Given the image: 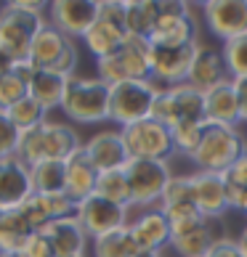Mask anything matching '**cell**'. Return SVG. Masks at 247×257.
<instances>
[{
  "mask_svg": "<svg viewBox=\"0 0 247 257\" xmlns=\"http://www.w3.org/2000/svg\"><path fill=\"white\" fill-rule=\"evenodd\" d=\"M45 3H30V0H14L0 11V48L16 61L30 56L35 35L45 27Z\"/></svg>",
  "mask_w": 247,
  "mask_h": 257,
  "instance_id": "cell-1",
  "label": "cell"
},
{
  "mask_svg": "<svg viewBox=\"0 0 247 257\" xmlns=\"http://www.w3.org/2000/svg\"><path fill=\"white\" fill-rule=\"evenodd\" d=\"M96 74L107 85H117L125 80H151V43H149V37L128 35L115 53L96 61Z\"/></svg>",
  "mask_w": 247,
  "mask_h": 257,
  "instance_id": "cell-2",
  "label": "cell"
},
{
  "mask_svg": "<svg viewBox=\"0 0 247 257\" xmlns=\"http://www.w3.org/2000/svg\"><path fill=\"white\" fill-rule=\"evenodd\" d=\"M61 111L80 125H96L109 119V85L99 77H66Z\"/></svg>",
  "mask_w": 247,
  "mask_h": 257,
  "instance_id": "cell-3",
  "label": "cell"
},
{
  "mask_svg": "<svg viewBox=\"0 0 247 257\" xmlns=\"http://www.w3.org/2000/svg\"><path fill=\"white\" fill-rule=\"evenodd\" d=\"M247 149L242 133L236 127L229 125H207L202 133V141H199L197 151L192 154V162L197 165V170H205V173H218L223 175L229 170L239 154Z\"/></svg>",
  "mask_w": 247,
  "mask_h": 257,
  "instance_id": "cell-4",
  "label": "cell"
},
{
  "mask_svg": "<svg viewBox=\"0 0 247 257\" xmlns=\"http://www.w3.org/2000/svg\"><path fill=\"white\" fill-rule=\"evenodd\" d=\"M27 61L37 72H56V74H64V77H72L74 69H77L80 53L72 37H66L64 32H59L56 27L45 22V27L35 35Z\"/></svg>",
  "mask_w": 247,
  "mask_h": 257,
  "instance_id": "cell-5",
  "label": "cell"
},
{
  "mask_svg": "<svg viewBox=\"0 0 247 257\" xmlns=\"http://www.w3.org/2000/svg\"><path fill=\"white\" fill-rule=\"evenodd\" d=\"M159 88L154 80H125L109 85V119L120 127L149 119Z\"/></svg>",
  "mask_w": 247,
  "mask_h": 257,
  "instance_id": "cell-6",
  "label": "cell"
},
{
  "mask_svg": "<svg viewBox=\"0 0 247 257\" xmlns=\"http://www.w3.org/2000/svg\"><path fill=\"white\" fill-rule=\"evenodd\" d=\"M151 119L162 122L165 127H176L181 122H205V93L189 82L159 88L151 106Z\"/></svg>",
  "mask_w": 247,
  "mask_h": 257,
  "instance_id": "cell-7",
  "label": "cell"
},
{
  "mask_svg": "<svg viewBox=\"0 0 247 257\" xmlns=\"http://www.w3.org/2000/svg\"><path fill=\"white\" fill-rule=\"evenodd\" d=\"M151 45H194L199 43V22L186 3L159 0V16L149 35Z\"/></svg>",
  "mask_w": 247,
  "mask_h": 257,
  "instance_id": "cell-8",
  "label": "cell"
},
{
  "mask_svg": "<svg viewBox=\"0 0 247 257\" xmlns=\"http://www.w3.org/2000/svg\"><path fill=\"white\" fill-rule=\"evenodd\" d=\"M125 175L130 186V204L136 207L157 204L173 178L168 162L162 159H128Z\"/></svg>",
  "mask_w": 247,
  "mask_h": 257,
  "instance_id": "cell-9",
  "label": "cell"
},
{
  "mask_svg": "<svg viewBox=\"0 0 247 257\" xmlns=\"http://www.w3.org/2000/svg\"><path fill=\"white\" fill-rule=\"evenodd\" d=\"M120 133H122V141H125L130 159H162V162H168L170 154H176L170 127H165L162 122H157L151 117L133 122L128 127H120Z\"/></svg>",
  "mask_w": 247,
  "mask_h": 257,
  "instance_id": "cell-10",
  "label": "cell"
},
{
  "mask_svg": "<svg viewBox=\"0 0 247 257\" xmlns=\"http://www.w3.org/2000/svg\"><path fill=\"white\" fill-rule=\"evenodd\" d=\"M74 217L83 225V231L88 233V239H96V236H104L109 231H117V228L128 225V207L115 204L99 194H91L88 199L77 202Z\"/></svg>",
  "mask_w": 247,
  "mask_h": 257,
  "instance_id": "cell-11",
  "label": "cell"
},
{
  "mask_svg": "<svg viewBox=\"0 0 247 257\" xmlns=\"http://www.w3.org/2000/svg\"><path fill=\"white\" fill-rule=\"evenodd\" d=\"M202 16L207 30L223 43L247 35V0H207Z\"/></svg>",
  "mask_w": 247,
  "mask_h": 257,
  "instance_id": "cell-12",
  "label": "cell"
},
{
  "mask_svg": "<svg viewBox=\"0 0 247 257\" xmlns=\"http://www.w3.org/2000/svg\"><path fill=\"white\" fill-rule=\"evenodd\" d=\"M51 27L66 37H83L99 19V0H53L48 6Z\"/></svg>",
  "mask_w": 247,
  "mask_h": 257,
  "instance_id": "cell-13",
  "label": "cell"
},
{
  "mask_svg": "<svg viewBox=\"0 0 247 257\" xmlns=\"http://www.w3.org/2000/svg\"><path fill=\"white\" fill-rule=\"evenodd\" d=\"M197 45H151V80H162L168 88L186 82Z\"/></svg>",
  "mask_w": 247,
  "mask_h": 257,
  "instance_id": "cell-14",
  "label": "cell"
},
{
  "mask_svg": "<svg viewBox=\"0 0 247 257\" xmlns=\"http://www.w3.org/2000/svg\"><path fill=\"white\" fill-rule=\"evenodd\" d=\"M189 178H192L194 207L202 212L205 220H215V217H223L226 212H229V199H226L223 175L197 170V173H192Z\"/></svg>",
  "mask_w": 247,
  "mask_h": 257,
  "instance_id": "cell-15",
  "label": "cell"
},
{
  "mask_svg": "<svg viewBox=\"0 0 247 257\" xmlns=\"http://www.w3.org/2000/svg\"><path fill=\"white\" fill-rule=\"evenodd\" d=\"M83 149H85V154H88V159L93 162V167H96L99 173L122 170L130 159L120 130H101V133H96V136H91L85 141Z\"/></svg>",
  "mask_w": 247,
  "mask_h": 257,
  "instance_id": "cell-16",
  "label": "cell"
},
{
  "mask_svg": "<svg viewBox=\"0 0 247 257\" xmlns=\"http://www.w3.org/2000/svg\"><path fill=\"white\" fill-rule=\"evenodd\" d=\"M32 191V178L30 167L24 162H19L16 157L0 159V207L3 209H16L22 207Z\"/></svg>",
  "mask_w": 247,
  "mask_h": 257,
  "instance_id": "cell-17",
  "label": "cell"
},
{
  "mask_svg": "<svg viewBox=\"0 0 247 257\" xmlns=\"http://www.w3.org/2000/svg\"><path fill=\"white\" fill-rule=\"evenodd\" d=\"M45 239L51 241L53 257H85L88 249V233L83 231V225L77 223V217H59L51 220L43 228Z\"/></svg>",
  "mask_w": 247,
  "mask_h": 257,
  "instance_id": "cell-18",
  "label": "cell"
},
{
  "mask_svg": "<svg viewBox=\"0 0 247 257\" xmlns=\"http://www.w3.org/2000/svg\"><path fill=\"white\" fill-rule=\"evenodd\" d=\"M229 77L226 72V61H223V53L213 48V45H197V53H194V61H192V69H189V85L197 90H210L215 85H221Z\"/></svg>",
  "mask_w": 247,
  "mask_h": 257,
  "instance_id": "cell-19",
  "label": "cell"
},
{
  "mask_svg": "<svg viewBox=\"0 0 247 257\" xmlns=\"http://www.w3.org/2000/svg\"><path fill=\"white\" fill-rule=\"evenodd\" d=\"M64 194L72 199L74 204L88 199L91 194H96V180H99V170L93 167V162L88 159L85 149L80 146L74 154L64 162Z\"/></svg>",
  "mask_w": 247,
  "mask_h": 257,
  "instance_id": "cell-20",
  "label": "cell"
},
{
  "mask_svg": "<svg viewBox=\"0 0 247 257\" xmlns=\"http://www.w3.org/2000/svg\"><path fill=\"white\" fill-rule=\"evenodd\" d=\"M133 241L138 249H151V252H162V246L170 244V220L165 217L162 209H144L136 220L128 223Z\"/></svg>",
  "mask_w": 247,
  "mask_h": 257,
  "instance_id": "cell-21",
  "label": "cell"
},
{
  "mask_svg": "<svg viewBox=\"0 0 247 257\" xmlns=\"http://www.w3.org/2000/svg\"><path fill=\"white\" fill-rule=\"evenodd\" d=\"M205 122L207 125L236 127V122H239V101H236V90L231 80L205 90Z\"/></svg>",
  "mask_w": 247,
  "mask_h": 257,
  "instance_id": "cell-22",
  "label": "cell"
},
{
  "mask_svg": "<svg viewBox=\"0 0 247 257\" xmlns=\"http://www.w3.org/2000/svg\"><path fill=\"white\" fill-rule=\"evenodd\" d=\"M83 146L77 130L64 125V122H45L43 125V151L45 159L66 162L74 151Z\"/></svg>",
  "mask_w": 247,
  "mask_h": 257,
  "instance_id": "cell-23",
  "label": "cell"
},
{
  "mask_svg": "<svg viewBox=\"0 0 247 257\" xmlns=\"http://www.w3.org/2000/svg\"><path fill=\"white\" fill-rule=\"evenodd\" d=\"M125 37H128L125 30L104 22V19H96V24L83 35V40H85V48L91 51V56H96V61H99V59H107V56L115 53Z\"/></svg>",
  "mask_w": 247,
  "mask_h": 257,
  "instance_id": "cell-24",
  "label": "cell"
},
{
  "mask_svg": "<svg viewBox=\"0 0 247 257\" xmlns=\"http://www.w3.org/2000/svg\"><path fill=\"white\" fill-rule=\"evenodd\" d=\"M32 233V225L24 220L19 207L0 212V252H22Z\"/></svg>",
  "mask_w": 247,
  "mask_h": 257,
  "instance_id": "cell-25",
  "label": "cell"
},
{
  "mask_svg": "<svg viewBox=\"0 0 247 257\" xmlns=\"http://www.w3.org/2000/svg\"><path fill=\"white\" fill-rule=\"evenodd\" d=\"M64 88H66V77H64V74L35 72V77L30 82V96L40 103L45 111H51V109H61Z\"/></svg>",
  "mask_w": 247,
  "mask_h": 257,
  "instance_id": "cell-26",
  "label": "cell"
},
{
  "mask_svg": "<svg viewBox=\"0 0 247 257\" xmlns=\"http://www.w3.org/2000/svg\"><path fill=\"white\" fill-rule=\"evenodd\" d=\"M159 16V0H125V32L149 37Z\"/></svg>",
  "mask_w": 247,
  "mask_h": 257,
  "instance_id": "cell-27",
  "label": "cell"
},
{
  "mask_svg": "<svg viewBox=\"0 0 247 257\" xmlns=\"http://www.w3.org/2000/svg\"><path fill=\"white\" fill-rule=\"evenodd\" d=\"M91 249H93V257H133L138 252V246L133 241L130 228L122 225L117 231H109L104 236L91 239Z\"/></svg>",
  "mask_w": 247,
  "mask_h": 257,
  "instance_id": "cell-28",
  "label": "cell"
},
{
  "mask_svg": "<svg viewBox=\"0 0 247 257\" xmlns=\"http://www.w3.org/2000/svg\"><path fill=\"white\" fill-rule=\"evenodd\" d=\"M64 162L56 159H43L37 165L30 167V178H32V191L35 194H61L64 191Z\"/></svg>",
  "mask_w": 247,
  "mask_h": 257,
  "instance_id": "cell-29",
  "label": "cell"
},
{
  "mask_svg": "<svg viewBox=\"0 0 247 257\" xmlns=\"http://www.w3.org/2000/svg\"><path fill=\"white\" fill-rule=\"evenodd\" d=\"M213 241H215L213 228L207 223H202V225L192 228V231L181 233V236H173V239H170V246L178 252V257H205Z\"/></svg>",
  "mask_w": 247,
  "mask_h": 257,
  "instance_id": "cell-30",
  "label": "cell"
},
{
  "mask_svg": "<svg viewBox=\"0 0 247 257\" xmlns=\"http://www.w3.org/2000/svg\"><path fill=\"white\" fill-rule=\"evenodd\" d=\"M96 194L104 196V199H109V202H115V204L130 207V186H128L125 167H122V170H107V173H99Z\"/></svg>",
  "mask_w": 247,
  "mask_h": 257,
  "instance_id": "cell-31",
  "label": "cell"
},
{
  "mask_svg": "<svg viewBox=\"0 0 247 257\" xmlns=\"http://www.w3.org/2000/svg\"><path fill=\"white\" fill-rule=\"evenodd\" d=\"M6 114H8V119L19 127V133L30 130V127H37V125H43V122H45V109L32 96L16 101L11 109H6Z\"/></svg>",
  "mask_w": 247,
  "mask_h": 257,
  "instance_id": "cell-32",
  "label": "cell"
},
{
  "mask_svg": "<svg viewBox=\"0 0 247 257\" xmlns=\"http://www.w3.org/2000/svg\"><path fill=\"white\" fill-rule=\"evenodd\" d=\"M205 127H207V122H181V125L170 127V136H173V151L192 159V154L199 146V141H202Z\"/></svg>",
  "mask_w": 247,
  "mask_h": 257,
  "instance_id": "cell-33",
  "label": "cell"
},
{
  "mask_svg": "<svg viewBox=\"0 0 247 257\" xmlns=\"http://www.w3.org/2000/svg\"><path fill=\"white\" fill-rule=\"evenodd\" d=\"M223 61H226V72H229L231 80L247 77V35L234 37V40L223 43Z\"/></svg>",
  "mask_w": 247,
  "mask_h": 257,
  "instance_id": "cell-34",
  "label": "cell"
},
{
  "mask_svg": "<svg viewBox=\"0 0 247 257\" xmlns=\"http://www.w3.org/2000/svg\"><path fill=\"white\" fill-rule=\"evenodd\" d=\"M176 204H194L192 199V178L189 175H173L165 188L159 207H176Z\"/></svg>",
  "mask_w": 247,
  "mask_h": 257,
  "instance_id": "cell-35",
  "label": "cell"
},
{
  "mask_svg": "<svg viewBox=\"0 0 247 257\" xmlns=\"http://www.w3.org/2000/svg\"><path fill=\"white\" fill-rule=\"evenodd\" d=\"M30 96V85L22 82L14 72H8L0 77V109H11L16 101Z\"/></svg>",
  "mask_w": 247,
  "mask_h": 257,
  "instance_id": "cell-36",
  "label": "cell"
},
{
  "mask_svg": "<svg viewBox=\"0 0 247 257\" xmlns=\"http://www.w3.org/2000/svg\"><path fill=\"white\" fill-rule=\"evenodd\" d=\"M19 212H22L24 220L32 225V231H43V228L51 223V212H48V207H45V199H43L40 194H32L22 207H19Z\"/></svg>",
  "mask_w": 247,
  "mask_h": 257,
  "instance_id": "cell-37",
  "label": "cell"
},
{
  "mask_svg": "<svg viewBox=\"0 0 247 257\" xmlns=\"http://www.w3.org/2000/svg\"><path fill=\"white\" fill-rule=\"evenodd\" d=\"M16 144H19V127L8 119L6 109H0V159L16 157Z\"/></svg>",
  "mask_w": 247,
  "mask_h": 257,
  "instance_id": "cell-38",
  "label": "cell"
},
{
  "mask_svg": "<svg viewBox=\"0 0 247 257\" xmlns=\"http://www.w3.org/2000/svg\"><path fill=\"white\" fill-rule=\"evenodd\" d=\"M99 19L125 30V0H99Z\"/></svg>",
  "mask_w": 247,
  "mask_h": 257,
  "instance_id": "cell-39",
  "label": "cell"
},
{
  "mask_svg": "<svg viewBox=\"0 0 247 257\" xmlns=\"http://www.w3.org/2000/svg\"><path fill=\"white\" fill-rule=\"evenodd\" d=\"M205 257H247V254L242 252L239 241L231 239V236H215V241L210 244Z\"/></svg>",
  "mask_w": 247,
  "mask_h": 257,
  "instance_id": "cell-40",
  "label": "cell"
},
{
  "mask_svg": "<svg viewBox=\"0 0 247 257\" xmlns=\"http://www.w3.org/2000/svg\"><path fill=\"white\" fill-rule=\"evenodd\" d=\"M223 183L226 186H239V188H247V149L239 154V159L223 173Z\"/></svg>",
  "mask_w": 247,
  "mask_h": 257,
  "instance_id": "cell-41",
  "label": "cell"
},
{
  "mask_svg": "<svg viewBox=\"0 0 247 257\" xmlns=\"http://www.w3.org/2000/svg\"><path fill=\"white\" fill-rule=\"evenodd\" d=\"M22 254L24 257H53V249H51V241L45 239V233L43 231H35L30 236V241L24 244Z\"/></svg>",
  "mask_w": 247,
  "mask_h": 257,
  "instance_id": "cell-42",
  "label": "cell"
},
{
  "mask_svg": "<svg viewBox=\"0 0 247 257\" xmlns=\"http://www.w3.org/2000/svg\"><path fill=\"white\" fill-rule=\"evenodd\" d=\"M236 90V101H239V122H247V77L231 80Z\"/></svg>",
  "mask_w": 247,
  "mask_h": 257,
  "instance_id": "cell-43",
  "label": "cell"
},
{
  "mask_svg": "<svg viewBox=\"0 0 247 257\" xmlns=\"http://www.w3.org/2000/svg\"><path fill=\"white\" fill-rule=\"evenodd\" d=\"M14 64H16V59H14V56H8L3 48H0V77L11 72V69H14Z\"/></svg>",
  "mask_w": 247,
  "mask_h": 257,
  "instance_id": "cell-44",
  "label": "cell"
},
{
  "mask_svg": "<svg viewBox=\"0 0 247 257\" xmlns=\"http://www.w3.org/2000/svg\"><path fill=\"white\" fill-rule=\"evenodd\" d=\"M133 257H162V252H151V249H138Z\"/></svg>",
  "mask_w": 247,
  "mask_h": 257,
  "instance_id": "cell-45",
  "label": "cell"
},
{
  "mask_svg": "<svg viewBox=\"0 0 247 257\" xmlns=\"http://www.w3.org/2000/svg\"><path fill=\"white\" fill-rule=\"evenodd\" d=\"M236 241H239V246H242V252L247 254V225H244V231H242V236H239V239H236Z\"/></svg>",
  "mask_w": 247,
  "mask_h": 257,
  "instance_id": "cell-46",
  "label": "cell"
},
{
  "mask_svg": "<svg viewBox=\"0 0 247 257\" xmlns=\"http://www.w3.org/2000/svg\"><path fill=\"white\" fill-rule=\"evenodd\" d=\"M0 257H24L22 252H0Z\"/></svg>",
  "mask_w": 247,
  "mask_h": 257,
  "instance_id": "cell-47",
  "label": "cell"
},
{
  "mask_svg": "<svg viewBox=\"0 0 247 257\" xmlns=\"http://www.w3.org/2000/svg\"><path fill=\"white\" fill-rule=\"evenodd\" d=\"M0 212H3V207H0Z\"/></svg>",
  "mask_w": 247,
  "mask_h": 257,
  "instance_id": "cell-48",
  "label": "cell"
}]
</instances>
